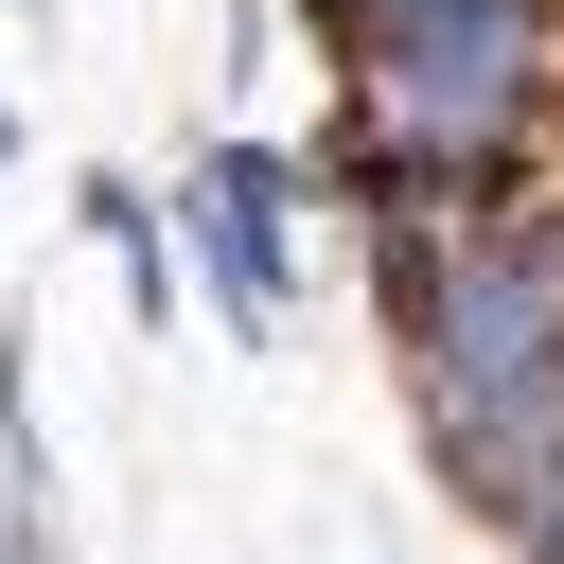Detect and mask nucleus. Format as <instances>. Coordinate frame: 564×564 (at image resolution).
Segmentation results:
<instances>
[{
    "mask_svg": "<svg viewBox=\"0 0 564 564\" xmlns=\"http://www.w3.org/2000/svg\"><path fill=\"white\" fill-rule=\"evenodd\" d=\"M370 282L441 494H476L511 546L564 529V159L441 229H370Z\"/></svg>",
    "mask_w": 564,
    "mask_h": 564,
    "instance_id": "1",
    "label": "nucleus"
},
{
    "mask_svg": "<svg viewBox=\"0 0 564 564\" xmlns=\"http://www.w3.org/2000/svg\"><path fill=\"white\" fill-rule=\"evenodd\" d=\"M335 53V176L370 229H441L564 159V0H300Z\"/></svg>",
    "mask_w": 564,
    "mask_h": 564,
    "instance_id": "2",
    "label": "nucleus"
},
{
    "mask_svg": "<svg viewBox=\"0 0 564 564\" xmlns=\"http://www.w3.org/2000/svg\"><path fill=\"white\" fill-rule=\"evenodd\" d=\"M194 264H212V300H229L247 335L300 300V247H282V159H264V141H212V159H194Z\"/></svg>",
    "mask_w": 564,
    "mask_h": 564,
    "instance_id": "3",
    "label": "nucleus"
},
{
    "mask_svg": "<svg viewBox=\"0 0 564 564\" xmlns=\"http://www.w3.org/2000/svg\"><path fill=\"white\" fill-rule=\"evenodd\" d=\"M529 564H564V529H529Z\"/></svg>",
    "mask_w": 564,
    "mask_h": 564,
    "instance_id": "4",
    "label": "nucleus"
},
{
    "mask_svg": "<svg viewBox=\"0 0 564 564\" xmlns=\"http://www.w3.org/2000/svg\"><path fill=\"white\" fill-rule=\"evenodd\" d=\"M0 159H18V123H0Z\"/></svg>",
    "mask_w": 564,
    "mask_h": 564,
    "instance_id": "5",
    "label": "nucleus"
}]
</instances>
